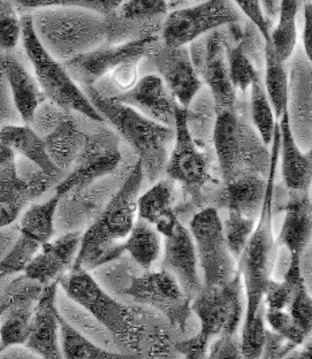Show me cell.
<instances>
[{
  "label": "cell",
  "instance_id": "cell-27",
  "mask_svg": "<svg viewBox=\"0 0 312 359\" xmlns=\"http://www.w3.org/2000/svg\"><path fill=\"white\" fill-rule=\"evenodd\" d=\"M0 142L13 148L17 154L33 162L43 174L61 180V171L51 161L43 137L27 124L4 126L0 128Z\"/></svg>",
  "mask_w": 312,
  "mask_h": 359
},
{
  "label": "cell",
  "instance_id": "cell-7",
  "mask_svg": "<svg viewBox=\"0 0 312 359\" xmlns=\"http://www.w3.org/2000/svg\"><path fill=\"white\" fill-rule=\"evenodd\" d=\"M25 53L33 66L34 76L43 95L50 102L55 104L65 112H79L92 121L104 123L102 116L95 109L83 88L72 79L65 65L51 55L41 43L34 30L32 14L22 17V38Z\"/></svg>",
  "mask_w": 312,
  "mask_h": 359
},
{
  "label": "cell",
  "instance_id": "cell-42",
  "mask_svg": "<svg viewBox=\"0 0 312 359\" xmlns=\"http://www.w3.org/2000/svg\"><path fill=\"white\" fill-rule=\"evenodd\" d=\"M120 17L123 19H142V18L156 17L167 13L165 0H123L120 7Z\"/></svg>",
  "mask_w": 312,
  "mask_h": 359
},
{
  "label": "cell",
  "instance_id": "cell-29",
  "mask_svg": "<svg viewBox=\"0 0 312 359\" xmlns=\"http://www.w3.org/2000/svg\"><path fill=\"white\" fill-rule=\"evenodd\" d=\"M266 180L255 172H247L225 184L224 199L228 210L257 219L262 212Z\"/></svg>",
  "mask_w": 312,
  "mask_h": 359
},
{
  "label": "cell",
  "instance_id": "cell-43",
  "mask_svg": "<svg viewBox=\"0 0 312 359\" xmlns=\"http://www.w3.org/2000/svg\"><path fill=\"white\" fill-rule=\"evenodd\" d=\"M290 315L295 319L300 328L310 335L312 328V302L311 296L307 292L306 285L299 288L287 307Z\"/></svg>",
  "mask_w": 312,
  "mask_h": 359
},
{
  "label": "cell",
  "instance_id": "cell-40",
  "mask_svg": "<svg viewBox=\"0 0 312 359\" xmlns=\"http://www.w3.org/2000/svg\"><path fill=\"white\" fill-rule=\"evenodd\" d=\"M264 320L290 344L297 347L306 342L307 335L287 310H265Z\"/></svg>",
  "mask_w": 312,
  "mask_h": 359
},
{
  "label": "cell",
  "instance_id": "cell-34",
  "mask_svg": "<svg viewBox=\"0 0 312 359\" xmlns=\"http://www.w3.org/2000/svg\"><path fill=\"white\" fill-rule=\"evenodd\" d=\"M299 7L300 0H281L279 20L271 32V42L283 61H287L295 49Z\"/></svg>",
  "mask_w": 312,
  "mask_h": 359
},
{
  "label": "cell",
  "instance_id": "cell-20",
  "mask_svg": "<svg viewBox=\"0 0 312 359\" xmlns=\"http://www.w3.org/2000/svg\"><path fill=\"white\" fill-rule=\"evenodd\" d=\"M81 236V231H70L42 244L26 265L25 276L43 287L60 280L74 262Z\"/></svg>",
  "mask_w": 312,
  "mask_h": 359
},
{
  "label": "cell",
  "instance_id": "cell-33",
  "mask_svg": "<svg viewBox=\"0 0 312 359\" xmlns=\"http://www.w3.org/2000/svg\"><path fill=\"white\" fill-rule=\"evenodd\" d=\"M61 199V196L55 194L43 203H33L25 209L20 218L19 231L33 236L42 244L48 243L54 234V218Z\"/></svg>",
  "mask_w": 312,
  "mask_h": 359
},
{
  "label": "cell",
  "instance_id": "cell-3",
  "mask_svg": "<svg viewBox=\"0 0 312 359\" xmlns=\"http://www.w3.org/2000/svg\"><path fill=\"white\" fill-rule=\"evenodd\" d=\"M83 90L104 121H109L137 152L144 178L151 183L161 180L174 144L175 130L148 118L116 98L105 96L96 85L83 86Z\"/></svg>",
  "mask_w": 312,
  "mask_h": 359
},
{
  "label": "cell",
  "instance_id": "cell-18",
  "mask_svg": "<svg viewBox=\"0 0 312 359\" xmlns=\"http://www.w3.org/2000/svg\"><path fill=\"white\" fill-rule=\"evenodd\" d=\"M114 98L156 123L171 128L175 126V112L179 104L156 74L142 77L131 89Z\"/></svg>",
  "mask_w": 312,
  "mask_h": 359
},
{
  "label": "cell",
  "instance_id": "cell-41",
  "mask_svg": "<svg viewBox=\"0 0 312 359\" xmlns=\"http://www.w3.org/2000/svg\"><path fill=\"white\" fill-rule=\"evenodd\" d=\"M264 312L260 311L256 318L243 327L241 337V355L244 358L256 359L263 355L264 341H265V323H264Z\"/></svg>",
  "mask_w": 312,
  "mask_h": 359
},
{
  "label": "cell",
  "instance_id": "cell-11",
  "mask_svg": "<svg viewBox=\"0 0 312 359\" xmlns=\"http://www.w3.org/2000/svg\"><path fill=\"white\" fill-rule=\"evenodd\" d=\"M155 43H158L155 35H146L120 45L102 43L66 60L64 65L72 79L81 88L90 86L96 85V82L123 62L132 60L142 61Z\"/></svg>",
  "mask_w": 312,
  "mask_h": 359
},
{
  "label": "cell",
  "instance_id": "cell-2",
  "mask_svg": "<svg viewBox=\"0 0 312 359\" xmlns=\"http://www.w3.org/2000/svg\"><path fill=\"white\" fill-rule=\"evenodd\" d=\"M272 151L269 155L268 165V180L264 196L262 212L256 221L255 229L247 240L240 259L238 272L244 283V290L247 296V311L244 325L252 322L256 315L264 310L263 296L268 281L272 276V271L276 260L278 244L273 237L272 228V209L275 196V180L276 170L279 164L280 130L279 121L275 126L272 136Z\"/></svg>",
  "mask_w": 312,
  "mask_h": 359
},
{
  "label": "cell",
  "instance_id": "cell-39",
  "mask_svg": "<svg viewBox=\"0 0 312 359\" xmlns=\"http://www.w3.org/2000/svg\"><path fill=\"white\" fill-rule=\"evenodd\" d=\"M22 38V17L17 7L7 0H0V53H10Z\"/></svg>",
  "mask_w": 312,
  "mask_h": 359
},
{
  "label": "cell",
  "instance_id": "cell-46",
  "mask_svg": "<svg viewBox=\"0 0 312 359\" xmlns=\"http://www.w3.org/2000/svg\"><path fill=\"white\" fill-rule=\"evenodd\" d=\"M233 3L240 13H243L250 22H253V25L263 35L264 42L271 41V29L264 14L262 1L260 0H233Z\"/></svg>",
  "mask_w": 312,
  "mask_h": 359
},
{
  "label": "cell",
  "instance_id": "cell-49",
  "mask_svg": "<svg viewBox=\"0 0 312 359\" xmlns=\"http://www.w3.org/2000/svg\"><path fill=\"white\" fill-rule=\"evenodd\" d=\"M312 7L311 3H306L304 6V25H303V46L306 50V54L308 60L311 61L312 58Z\"/></svg>",
  "mask_w": 312,
  "mask_h": 359
},
{
  "label": "cell",
  "instance_id": "cell-13",
  "mask_svg": "<svg viewBox=\"0 0 312 359\" xmlns=\"http://www.w3.org/2000/svg\"><path fill=\"white\" fill-rule=\"evenodd\" d=\"M126 294L135 302L162 312L178 331H186L191 300L182 291L178 281L165 269L148 271L143 276L133 278Z\"/></svg>",
  "mask_w": 312,
  "mask_h": 359
},
{
  "label": "cell",
  "instance_id": "cell-35",
  "mask_svg": "<svg viewBox=\"0 0 312 359\" xmlns=\"http://www.w3.org/2000/svg\"><path fill=\"white\" fill-rule=\"evenodd\" d=\"M250 111L252 121L259 132L264 144L271 146L273 130L278 123L273 108L269 102V98L265 93L263 81L259 77L250 85Z\"/></svg>",
  "mask_w": 312,
  "mask_h": 359
},
{
  "label": "cell",
  "instance_id": "cell-17",
  "mask_svg": "<svg viewBox=\"0 0 312 359\" xmlns=\"http://www.w3.org/2000/svg\"><path fill=\"white\" fill-rule=\"evenodd\" d=\"M58 280L45 285L36 299L29 337L25 346L39 357L45 359L62 358L60 347V325L57 310Z\"/></svg>",
  "mask_w": 312,
  "mask_h": 359
},
{
  "label": "cell",
  "instance_id": "cell-5",
  "mask_svg": "<svg viewBox=\"0 0 312 359\" xmlns=\"http://www.w3.org/2000/svg\"><path fill=\"white\" fill-rule=\"evenodd\" d=\"M243 280L237 271L234 278L222 287H202L191 302L201 330L196 337L177 343V351L189 359L208 357V348L219 335H236L243 322Z\"/></svg>",
  "mask_w": 312,
  "mask_h": 359
},
{
  "label": "cell",
  "instance_id": "cell-10",
  "mask_svg": "<svg viewBox=\"0 0 312 359\" xmlns=\"http://www.w3.org/2000/svg\"><path fill=\"white\" fill-rule=\"evenodd\" d=\"M121 161L115 133L104 131L86 135L83 151L73 164L72 171L55 186V194L64 196L80 193L93 182L109 175Z\"/></svg>",
  "mask_w": 312,
  "mask_h": 359
},
{
  "label": "cell",
  "instance_id": "cell-16",
  "mask_svg": "<svg viewBox=\"0 0 312 359\" xmlns=\"http://www.w3.org/2000/svg\"><path fill=\"white\" fill-rule=\"evenodd\" d=\"M147 55L178 104L189 109L203 86L191 61L189 48H171L165 43L158 46L155 43Z\"/></svg>",
  "mask_w": 312,
  "mask_h": 359
},
{
  "label": "cell",
  "instance_id": "cell-19",
  "mask_svg": "<svg viewBox=\"0 0 312 359\" xmlns=\"http://www.w3.org/2000/svg\"><path fill=\"white\" fill-rule=\"evenodd\" d=\"M162 269L172 275L191 302L203 287L198 272L197 252L191 233L181 222L177 224L171 236L165 237Z\"/></svg>",
  "mask_w": 312,
  "mask_h": 359
},
{
  "label": "cell",
  "instance_id": "cell-45",
  "mask_svg": "<svg viewBox=\"0 0 312 359\" xmlns=\"http://www.w3.org/2000/svg\"><path fill=\"white\" fill-rule=\"evenodd\" d=\"M294 292L284 281L269 280L263 296L265 310H287Z\"/></svg>",
  "mask_w": 312,
  "mask_h": 359
},
{
  "label": "cell",
  "instance_id": "cell-38",
  "mask_svg": "<svg viewBox=\"0 0 312 359\" xmlns=\"http://www.w3.org/2000/svg\"><path fill=\"white\" fill-rule=\"evenodd\" d=\"M226 54L231 85L236 90H241L243 93H245L247 88H250L252 82L257 80L260 74L257 73L252 61L247 58L243 45L228 48Z\"/></svg>",
  "mask_w": 312,
  "mask_h": 359
},
{
  "label": "cell",
  "instance_id": "cell-32",
  "mask_svg": "<svg viewBox=\"0 0 312 359\" xmlns=\"http://www.w3.org/2000/svg\"><path fill=\"white\" fill-rule=\"evenodd\" d=\"M60 347L62 358L67 359H118L127 358V355H120L101 348L97 344L90 342L83 337L80 331L72 326L65 318L60 313Z\"/></svg>",
  "mask_w": 312,
  "mask_h": 359
},
{
  "label": "cell",
  "instance_id": "cell-6",
  "mask_svg": "<svg viewBox=\"0 0 312 359\" xmlns=\"http://www.w3.org/2000/svg\"><path fill=\"white\" fill-rule=\"evenodd\" d=\"M32 19L45 49L51 55H64L65 61L102 45L99 42L107 34L104 15L88 8H42L35 10Z\"/></svg>",
  "mask_w": 312,
  "mask_h": 359
},
{
  "label": "cell",
  "instance_id": "cell-4",
  "mask_svg": "<svg viewBox=\"0 0 312 359\" xmlns=\"http://www.w3.org/2000/svg\"><path fill=\"white\" fill-rule=\"evenodd\" d=\"M58 283L67 297L88 311L117 342L136 354L142 353L144 326L140 316L107 294L89 271L69 269Z\"/></svg>",
  "mask_w": 312,
  "mask_h": 359
},
{
  "label": "cell",
  "instance_id": "cell-26",
  "mask_svg": "<svg viewBox=\"0 0 312 359\" xmlns=\"http://www.w3.org/2000/svg\"><path fill=\"white\" fill-rule=\"evenodd\" d=\"M311 237V199L303 191L301 196H292L285 208L284 222L280 230L278 246H285L290 256H300Z\"/></svg>",
  "mask_w": 312,
  "mask_h": 359
},
{
  "label": "cell",
  "instance_id": "cell-28",
  "mask_svg": "<svg viewBox=\"0 0 312 359\" xmlns=\"http://www.w3.org/2000/svg\"><path fill=\"white\" fill-rule=\"evenodd\" d=\"M43 140L51 161L61 171H66L73 167L83 151L86 133L77 127L70 114H66L58 126L43 136Z\"/></svg>",
  "mask_w": 312,
  "mask_h": 359
},
{
  "label": "cell",
  "instance_id": "cell-31",
  "mask_svg": "<svg viewBox=\"0 0 312 359\" xmlns=\"http://www.w3.org/2000/svg\"><path fill=\"white\" fill-rule=\"evenodd\" d=\"M265 82L264 89L273 108L275 117L279 120L288 109V74L285 61L276 53L271 41H265Z\"/></svg>",
  "mask_w": 312,
  "mask_h": 359
},
{
  "label": "cell",
  "instance_id": "cell-50",
  "mask_svg": "<svg viewBox=\"0 0 312 359\" xmlns=\"http://www.w3.org/2000/svg\"><path fill=\"white\" fill-rule=\"evenodd\" d=\"M6 307H7L6 300H4V299H0V319H1V316H3V312L6 310Z\"/></svg>",
  "mask_w": 312,
  "mask_h": 359
},
{
  "label": "cell",
  "instance_id": "cell-30",
  "mask_svg": "<svg viewBox=\"0 0 312 359\" xmlns=\"http://www.w3.org/2000/svg\"><path fill=\"white\" fill-rule=\"evenodd\" d=\"M130 253L132 259L143 269L149 271L159 260L162 252V234L144 219L135 221L130 234L120 245V253Z\"/></svg>",
  "mask_w": 312,
  "mask_h": 359
},
{
  "label": "cell",
  "instance_id": "cell-37",
  "mask_svg": "<svg viewBox=\"0 0 312 359\" xmlns=\"http://www.w3.org/2000/svg\"><path fill=\"white\" fill-rule=\"evenodd\" d=\"M257 219H252L238 212L228 210V218L222 222L224 236L231 256L238 262Z\"/></svg>",
  "mask_w": 312,
  "mask_h": 359
},
{
  "label": "cell",
  "instance_id": "cell-9",
  "mask_svg": "<svg viewBox=\"0 0 312 359\" xmlns=\"http://www.w3.org/2000/svg\"><path fill=\"white\" fill-rule=\"evenodd\" d=\"M241 13L233 0H205L197 6L171 13L163 27V43L187 46L201 36L240 22Z\"/></svg>",
  "mask_w": 312,
  "mask_h": 359
},
{
  "label": "cell",
  "instance_id": "cell-48",
  "mask_svg": "<svg viewBox=\"0 0 312 359\" xmlns=\"http://www.w3.org/2000/svg\"><path fill=\"white\" fill-rule=\"evenodd\" d=\"M139 62H140L139 60L123 62L109 73L111 80L120 90L126 92V90L131 89L132 86L136 83Z\"/></svg>",
  "mask_w": 312,
  "mask_h": 359
},
{
  "label": "cell",
  "instance_id": "cell-25",
  "mask_svg": "<svg viewBox=\"0 0 312 359\" xmlns=\"http://www.w3.org/2000/svg\"><path fill=\"white\" fill-rule=\"evenodd\" d=\"M60 180L39 171L14 187H0V229L13 225L25 209Z\"/></svg>",
  "mask_w": 312,
  "mask_h": 359
},
{
  "label": "cell",
  "instance_id": "cell-15",
  "mask_svg": "<svg viewBox=\"0 0 312 359\" xmlns=\"http://www.w3.org/2000/svg\"><path fill=\"white\" fill-rule=\"evenodd\" d=\"M42 288L43 285L25 276L11 281L0 292V299H4L7 303L0 319V354L13 346L26 342L32 327L34 307Z\"/></svg>",
  "mask_w": 312,
  "mask_h": 359
},
{
  "label": "cell",
  "instance_id": "cell-24",
  "mask_svg": "<svg viewBox=\"0 0 312 359\" xmlns=\"http://www.w3.org/2000/svg\"><path fill=\"white\" fill-rule=\"evenodd\" d=\"M174 183L171 180H158L147 193L137 196L136 214L156 229L163 237L171 236L178 217L172 208Z\"/></svg>",
  "mask_w": 312,
  "mask_h": 359
},
{
  "label": "cell",
  "instance_id": "cell-44",
  "mask_svg": "<svg viewBox=\"0 0 312 359\" xmlns=\"http://www.w3.org/2000/svg\"><path fill=\"white\" fill-rule=\"evenodd\" d=\"M22 180L23 177L18 172L17 152L0 142V187H14Z\"/></svg>",
  "mask_w": 312,
  "mask_h": 359
},
{
  "label": "cell",
  "instance_id": "cell-47",
  "mask_svg": "<svg viewBox=\"0 0 312 359\" xmlns=\"http://www.w3.org/2000/svg\"><path fill=\"white\" fill-rule=\"evenodd\" d=\"M209 358H241V347L237 335H219L208 348Z\"/></svg>",
  "mask_w": 312,
  "mask_h": 359
},
{
  "label": "cell",
  "instance_id": "cell-14",
  "mask_svg": "<svg viewBox=\"0 0 312 359\" xmlns=\"http://www.w3.org/2000/svg\"><path fill=\"white\" fill-rule=\"evenodd\" d=\"M193 43L190 50L191 61L202 82H206L212 90L215 114L236 109V89L230 81L228 46L222 35L215 30L206 34L201 42L197 39Z\"/></svg>",
  "mask_w": 312,
  "mask_h": 359
},
{
  "label": "cell",
  "instance_id": "cell-12",
  "mask_svg": "<svg viewBox=\"0 0 312 359\" xmlns=\"http://www.w3.org/2000/svg\"><path fill=\"white\" fill-rule=\"evenodd\" d=\"M175 137L165 174L168 180L178 182L191 193L198 196L203 186L212 180L209 163L205 154L198 148L196 140L189 128V109L178 107L175 112Z\"/></svg>",
  "mask_w": 312,
  "mask_h": 359
},
{
  "label": "cell",
  "instance_id": "cell-21",
  "mask_svg": "<svg viewBox=\"0 0 312 359\" xmlns=\"http://www.w3.org/2000/svg\"><path fill=\"white\" fill-rule=\"evenodd\" d=\"M0 72L3 73L18 114L23 124H30L38 107L46 97L33 76L25 65L10 53H0Z\"/></svg>",
  "mask_w": 312,
  "mask_h": 359
},
{
  "label": "cell",
  "instance_id": "cell-8",
  "mask_svg": "<svg viewBox=\"0 0 312 359\" xmlns=\"http://www.w3.org/2000/svg\"><path fill=\"white\" fill-rule=\"evenodd\" d=\"M198 264L203 273V287L214 288L229 283L237 273L236 260L224 236L222 219L215 208L197 212L189 225Z\"/></svg>",
  "mask_w": 312,
  "mask_h": 359
},
{
  "label": "cell",
  "instance_id": "cell-22",
  "mask_svg": "<svg viewBox=\"0 0 312 359\" xmlns=\"http://www.w3.org/2000/svg\"><path fill=\"white\" fill-rule=\"evenodd\" d=\"M278 121L280 130L279 162L284 183L291 190L301 193L307 191L311 186V152L304 154L297 147L288 109L281 114Z\"/></svg>",
  "mask_w": 312,
  "mask_h": 359
},
{
  "label": "cell",
  "instance_id": "cell-23",
  "mask_svg": "<svg viewBox=\"0 0 312 359\" xmlns=\"http://www.w3.org/2000/svg\"><path fill=\"white\" fill-rule=\"evenodd\" d=\"M213 142L224 183L226 184L230 180L243 175L240 171L243 164V149L236 109L219 111L215 114Z\"/></svg>",
  "mask_w": 312,
  "mask_h": 359
},
{
  "label": "cell",
  "instance_id": "cell-36",
  "mask_svg": "<svg viewBox=\"0 0 312 359\" xmlns=\"http://www.w3.org/2000/svg\"><path fill=\"white\" fill-rule=\"evenodd\" d=\"M11 4L25 10H42V8H62L79 7L93 10L102 15L116 11L123 0H7Z\"/></svg>",
  "mask_w": 312,
  "mask_h": 359
},
{
  "label": "cell",
  "instance_id": "cell-1",
  "mask_svg": "<svg viewBox=\"0 0 312 359\" xmlns=\"http://www.w3.org/2000/svg\"><path fill=\"white\" fill-rule=\"evenodd\" d=\"M143 180V165L137 161L118 191L111 198L96 221L83 233L70 269H96L121 256L120 245L136 221V201Z\"/></svg>",
  "mask_w": 312,
  "mask_h": 359
}]
</instances>
